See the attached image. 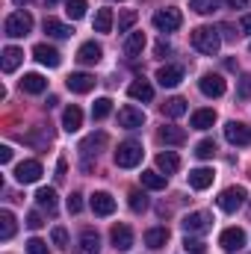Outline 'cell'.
<instances>
[{
	"instance_id": "32",
	"label": "cell",
	"mask_w": 251,
	"mask_h": 254,
	"mask_svg": "<svg viewBox=\"0 0 251 254\" xmlns=\"http://www.w3.org/2000/svg\"><path fill=\"white\" fill-rule=\"evenodd\" d=\"M145 51V33H130L125 39V54L127 57H139Z\"/></svg>"
},
{
	"instance_id": "7",
	"label": "cell",
	"mask_w": 251,
	"mask_h": 254,
	"mask_svg": "<svg viewBox=\"0 0 251 254\" xmlns=\"http://www.w3.org/2000/svg\"><path fill=\"white\" fill-rule=\"evenodd\" d=\"M225 139L237 148H246V145H251V127L243 125V122H228L225 125Z\"/></svg>"
},
{
	"instance_id": "2",
	"label": "cell",
	"mask_w": 251,
	"mask_h": 254,
	"mask_svg": "<svg viewBox=\"0 0 251 254\" xmlns=\"http://www.w3.org/2000/svg\"><path fill=\"white\" fill-rule=\"evenodd\" d=\"M3 30H6L9 39H24V36L33 33V15H30V12H12V15L6 18Z\"/></svg>"
},
{
	"instance_id": "19",
	"label": "cell",
	"mask_w": 251,
	"mask_h": 254,
	"mask_svg": "<svg viewBox=\"0 0 251 254\" xmlns=\"http://www.w3.org/2000/svg\"><path fill=\"white\" fill-rule=\"evenodd\" d=\"M110 237H113L116 252H130V249H133V231H130L127 225H116Z\"/></svg>"
},
{
	"instance_id": "24",
	"label": "cell",
	"mask_w": 251,
	"mask_h": 254,
	"mask_svg": "<svg viewBox=\"0 0 251 254\" xmlns=\"http://www.w3.org/2000/svg\"><path fill=\"white\" fill-rule=\"evenodd\" d=\"M21 89H24L27 95H42V92L48 89V80H45L42 74H24V80H21Z\"/></svg>"
},
{
	"instance_id": "33",
	"label": "cell",
	"mask_w": 251,
	"mask_h": 254,
	"mask_svg": "<svg viewBox=\"0 0 251 254\" xmlns=\"http://www.w3.org/2000/svg\"><path fill=\"white\" fill-rule=\"evenodd\" d=\"M184 113H187V101L184 98H169L163 104V116H169V119H181Z\"/></svg>"
},
{
	"instance_id": "51",
	"label": "cell",
	"mask_w": 251,
	"mask_h": 254,
	"mask_svg": "<svg viewBox=\"0 0 251 254\" xmlns=\"http://www.w3.org/2000/svg\"><path fill=\"white\" fill-rule=\"evenodd\" d=\"M169 51H172V48H169V45H166V42H157V57H166V54H169Z\"/></svg>"
},
{
	"instance_id": "52",
	"label": "cell",
	"mask_w": 251,
	"mask_h": 254,
	"mask_svg": "<svg viewBox=\"0 0 251 254\" xmlns=\"http://www.w3.org/2000/svg\"><path fill=\"white\" fill-rule=\"evenodd\" d=\"M246 3H249V0H228L231 9H246Z\"/></svg>"
},
{
	"instance_id": "35",
	"label": "cell",
	"mask_w": 251,
	"mask_h": 254,
	"mask_svg": "<svg viewBox=\"0 0 251 254\" xmlns=\"http://www.w3.org/2000/svg\"><path fill=\"white\" fill-rule=\"evenodd\" d=\"M15 237V216L9 210H0V240H12Z\"/></svg>"
},
{
	"instance_id": "37",
	"label": "cell",
	"mask_w": 251,
	"mask_h": 254,
	"mask_svg": "<svg viewBox=\"0 0 251 254\" xmlns=\"http://www.w3.org/2000/svg\"><path fill=\"white\" fill-rule=\"evenodd\" d=\"M86 0H65V15L71 18V21H80L83 15H86Z\"/></svg>"
},
{
	"instance_id": "30",
	"label": "cell",
	"mask_w": 251,
	"mask_h": 254,
	"mask_svg": "<svg viewBox=\"0 0 251 254\" xmlns=\"http://www.w3.org/2000/svg\"><path fill=\"white\" fill-rule=\"evenodd\" d=\"M166 184H169V175H160V172H142V187L145 190H166Z\"/></svg>"
},
{
	"instance_id": "49",
	"label": "cell",
	"mask_w": 251,
	"mask_h": 254,
	"mask_svg": "<svg viewBox=\"0 0 251 254\" xmlns=\"http://www.w3.org/2000/svg\"><path fill=\"white\" fill-rule=\"evenodd\" d=\"M240 95H243V98H249L251 95V77H243V89H240Z\"/></svg>"
},
{
	"instance_id": "39",
	"label": "cell",
	"mask_w": 251,
	"mask_h": 254,
	"mask_svg": "<svg viewBox=\"0 0 251 254\" xmlns=\"http://www.w3.org/2000/svg\"><path fill=\"white\" fill-rule=\"evenodd\" d=\"M189 9L198 15H213L219 9V0H189Z\"/></svg>"
},
{
	"instance_id": "54",
	"label": "cell",
	"mask_w": 251,
	"mask_h": 254,
	"mask_svg": "<svg viewBox=\"0 0 251 254\" xmlns=\"http://www.w3.org/2000/svg\"><path fill=\"white\" fill-rule=\"evenodd\" d=\"M54 3H57V0H48V6H54Z\"/></svg>"
},
{
	"instance_id": "10",
	"label": "cell",
	"mask_w": 251,
	"mask_h": 254,
	"mask_svg": "<svg viewBox=\"0 0 251 254\" xmlns=\"http://www.w3.org/2000/svg\"><path fill=\"white\" fill-rule=\"evenodd\" d=\"M42 178V163L39 160H24V163H18V169H15V181L18 184H36Z\"/></svg>"
},
{
	"instance_id": "4",
	"label": "cell",
	"mask_w": 251,
	"mask_h": 254,
	"mask_svg": "<svg viewBox=\"0 0 251 254\" xmlns=\"http://www.w3.org/2000/svg\"><path fill=\"white\" fill-rule=\"evenodd\" d=\"M246 198H249L246 187H228V190L219 192L216 204H219V210H225V213H237V210L246 204Z\"/></svg>"
},
{
	"instance_id": "34",
	"label": "cell",
	"mask_w": 251,
	"mask_h": 254,
	"mask_svg": "<svg viewBox=\"0 0 251 254\" xmlns=\"http://www.w3.org/2000/svg\"><path fill=\"white\" fill-rule=\"evenodd\" d=\"M113 30V9H98V15H95V33H110Z\"/></svg>"
},
{
	"instance_id": "9",
	"label": "cell",
	"mask_w": 251,
	"mask_h": 254,
	"mask_svg": "<svg viewBox=\"0 0 251 254\" xmlns=\"http://www.w3.org/2000/svg\"><path fill=\"white\" fill-rule=\"evenodd\" d=\"M181 225H184L187 234H207V231L213 228V216L204 213V210H198V213H189Z\"/></svg>"
},
{
	"instance_id": "3",
	"label": "cell",
	"mask_w": 251,
	"mask_h": 254,
	"mask_svg": "<svg viewBox=\"0 0 251 254\" xmlns=\"http://www.w3.org/2000/svg\"><path fill=\"white\" fill-rule=\"evenodd\" d=\"M142 145L139 142H133V139H127L119 145V151H116V166L119 169H136L139 163H142Z\"/></svg>"
},
{
	"instance_id": "12",
	"label": "cell",
	"mask_w": 251,
	"mask_h": 254,
	"mask_svg": "<svg viewBox=\"0 0 251 254\" xmlns=\"http://www.w3.org/2000/svg\"><path fill=\"white\" fill-rule=\"evenodd\" d=\"M219 246H222L225 252H240V249L246 246V231H243V228H228V231H222Z\"/></svg>"
},
{
	"instance_id": "41",
	"label": "cell",
	"mask_w": 251,
	"mask_h": 254,
	"mask_svg": "<svg viewBox=\"0 0 251 254\" xmlns=\"http://www.w3.org/2000/svg\"><path fill=\"white\" fill-rule=\"evenodd\" d=\"M184 249H187L189 254H204V249H207V246H204V243H201L198 237L187 234V240H184Z\"/></svg>"
},
{
	"instance_id": "5",
	"label": "cell",
	"mask_w": 251,
	"mask_h": 254,
	"mask_svg": "<svg viewBox=\"0 0 251 254\" xmlns=\"http://www.w3.org/2000/svg\"><path fill=\"white\" fill-rule=\"evenodd\" d=\"M181 24H184V15H181V9H175V6H166V9H157V12H154V27H157L160 33H175Z\"/></svg>"
},
{
	"instance_id": "1",
	"label": "cell",
	"mask_w": 251,
	"mask_h": 254,
	"mask_svg": "<svg viewBox=\"0 0 251 254\" xmlns=\"http://www.w3.org/2000/svg\"><path fill=\"white\" fill-rule=\"evenodd\" d=\"M192 48H195L198 54H204V57H216L219 48H222L219 30H213V27H198V30H192Z\"/></svg>"
},
{
	"instance_id": "46",
	"label": "cell",
	"mask_w": 251,
	"mask_h": 254,
	"mask_svg": "<svg viewBox=\"0 0 251 254\" xmlns=\"http://www.w3.org/2000/svg\"><path fill=\"white\" fill-rule=\"evenodd\" d=\"M42 225H45V222H42V213H36V210H33V213L27 216V228H30V231H39Z\"/></svg>"
},
{
	"instance_id": "16",
	"label": "cell",
	"mask_w": 251,
	"mask_h": 254,
	"mask_svg": "<svg viewBox=\"0 0 251 254\" xmlns=\"http://www.w3.org/2000/svg\"><path fill=\"white\" fill-rule=\"evenodd\" d=\"M89 204H92L95 216H113V213H116V198H113L110 192H95Z\"/></svg>"
},
{
	"instance_id": "23",
	"label": "cell",
	"mask_w": 251,
	"mask_h": 254,
	"mask_svg": "<svg viewBox=\"0 0 251 254\" xmlns=\"http://www.w3.org/2000/svg\"><path fill=\"white\" fill-rule=\"evenodd\" d=\"M45 33L48 36H54V39H71L74 36V30L68 27V24H63V21H57V18H45Z\"/></svg>"
},
{
	"instance_id": "42",
	"label": "cell",
	"mask_w": 251,
	"mask_h": 254,
	"mask_svg": "<svg viewBox=\"0 0 251 254\" xmlns=\"http://www.w3.org/2000/svg\"><path fill=\"white\" fill-rule=\"evenodd\" d=\"M136 18H139V15H136L133 9H127V12H122V18H119V33H127V30H130V27L136 24Z\"/></svg>"
},
{
	"instance_id": "14",
	"label": "cell",
	"mask_w": 251,
	"mask_h": 254,
	"mask_svg": "<svg viewBox=\"0 0 251 254\" xmlns=\"http://www.w3.org/2000/svg\"><path fill=\"white\" fill-rule=\"evenodd\" d=\"M181 80H184V68H181V65H163V68L157 71V83H160L163 89H175Z\"/></svg>"
},
{
	"instance_id": "44",
	"label": "cell",
	"mask_w": 251,
	"mask_h": 254,
	"mask_svg": "<svg viewBox=\"0 0 251 254\" xmlns=\"http://www.w3.org/2000/svg\"><path fill=\"white\" fill-rule=\"evenodd\" d=\"M51 240H54V246L68 249V231H65V228H54V231H51Z\"/></svg>"
},
{
	"instance_id": "55",
	"label": "cell",
	"mask_w": 251,
	"mask_h": 254,
	"mask_svg": "<svg viewBox=\"0 0 251 254\" xmlns=\"http://www.w3.org/2000/svg\"><path fill=\"white\" fill-rule=\"evenodd\" d=\"M249 216H251V210H249Z\"/></svg>"
},
{
	"instance_id": "36",
	"label": "cell",
	"mask_w": 251,
	"mask_h": 254,
	"mask_svg": "<svg viewBox=\"0 0 251 254\" xmlns=\"http://www.w3.org/2000/svg\"><path fill=\"white\" fill-rule=\"evenodd\" d=\"M110 113H113V101H110V98H98V101L92 104V119H95V122L107 119Z\"/></svg>"
},
{
	"instance_id": "47",
	"label": "cell",
	"mask_w": 251,
	"mask_h": 254,
	"mask_svg": "<svg viewBox=\"0 0 251 254\" xmlns=\"http://www.w3.org/2000/svg\"><path fill=\"white\" fill-rule=\"evenodd\" d=\"M0 163H3V166L12 163V148H9V145H0Z\"/></svg>"
},
{
	"instance_id": "21",
	"label": "cell",
	"mask_w": 251,
	"mask_h": 254,
	"mask_svg": "<svg viewBox=\"0 0 251 254\" xmlns=\"http://www.w3.org/2000/svg\"><path fill=\"white\" fill-rule=\"evenodd\" d=\"M157 169H160L163 175H175V172L181 169V157H178L175 151H160V154H157Z\"/></svg>"
},
{
	"instance_id": "18",
	"label": "cell",
	"mask_w": 251,
	"mask_h": 254,
	"mask_svg": "<svg viewBox=\"0 0 251 254\" xmlns=\"http://www.w3.org/2000/svg\"><path fill=\"white\" fill-rule=\"evenodd\" d=\"M101 57H104V48H101L98 42H86V45H80V51H77V60L83 65H98Z\"/></svg>"
},
{
	"instance_id": "53",
	"label": "cell",
	"mask_w": 251,
	"mask_h": 254,
	"mask_svg": "<svg viewBox=\"0 0 251 254\" xmlns=\"http://www.w3.org/2000/svg\"><path fill=\"white\" fill-rule=\"evenodd\" d=\"M15 3H18V6H21V3H30V0H15Z\"/></svg>"
},
{
	"instance_id": "45",
	"label": "cell",
	"mask_w": 251,
	"mask_h": 254,
	"mask_svg": "<svg viewBox=\"0 0 251 254\" xmlns=\"http://www.w3.org/2000/svg\"><path fill=\"white\" fill-rule=\"evenodd\" d=\"M83 210V195L80 192H71V198H68V213H80Z\"/></svg>"
},
{
	"instance_id": "48",
	"label": "cell",
	"mask_w": 251,
	"mask_h": 254,
	"mask_svg": "<svg viewBox=\"0 0 251 254\" xmlns=\"http://www.w3.org/2000/svg\"><path fill=\"white\" fill-rule=\"evenodd\" d=\"M240 30H243V33H249V36H251V12H249V15H243V18H240Z\"/></svg>"
},
{
	"instance_id": "43",
	"label": "cell",
	"mask_w": 251,
	"mask_h": 254,
	"mask_svg": "<svg viewBox=\"0 0 251 254\" xmlns=\"http://www.w3.org/2000/svg\"><path fill=\"white\" fill-rule=\"evenodd\" d=\"M27 254H51V252H48V243H45V240L33 237V240L27 243Z\"/></svg>"
},
{
	"instance_id": "40",
	"label": "cell",
	"mask_w": 251,
	"mask_h": 254,
	"mask_svg": "<svg viewBox=\"0 0 251 254\" xmlns=\"http://www.w3.org/2000/svg\"><path fill=\"white\" fill-rule=\"evenodd\" d=\"M213 154H216V142H213V139H201V142L195 145V157H198V160H210Z\"/></svg>"
},
{
	"instance_id": "38",
	"label": "cell",
	"mask_w": 251,
	"mask_h": 254,
	"mask_svg": "<svg viewBox=\"0 0 251 254\" xmlns=\"http://www.w3.org/2000/svg\"><path fill=\"white\" fill-rule=\"evenodd\" d=\"M127 204H130L133 213H145V210H148V195L139 192V190H133L130 195H127Z\"/></svg>"
},
{
	"instance_id": "50",
	"label": "cell",
	"mask_w": 251,
	"mask_h": 254,
	"mask_svg": "<svg viewBox=\"0 0 251 254\" xmlns=\"http://www.w3.org/2000/svg\"><path fill=\"white\" fill-rule=\"evenodd\" d=\"M65 172H68V163H65V160H60V163H57V178H60V181L65 178Z\"/></svg>"
},
{
	"instance_id": "29",
	"label": "cell",
	"mask_w": 251,
	"mask_h": 254,
	"mask_svg": "<svg viewBox=\"0 0 251 254\" xmlns=\"http://www.w3.org/2000/svg\"><path fill=\"white\" fill-rule=\"evenodd\" d=\"M36 204H39L42 210H48V213H57V190L42 187V190L36 192Z\"/></svg>"
},
{
	"instance_id": "28",
	"label": "cell",
	"mask_w": 251,
	"mask_h": 254,
	"mask_svg": "<svg viewBox=\"0 0 251 254\" xmlns=\"http://www.w3.org/2000/svg\"><path fill=\"white\" fill-rule=\"evenodd\" d=\"M169 243V231L166 228H148L145 231V246L148 249H163Z\"/></svg>"
},
{
	"instance_id": "6",
	"label": "cell",
	"mask_w": 251,
	"mask_h": 254,
	"mask_svg": "<svg viewBox=\"0 0 251 254\" xmlns=\"http://www.w3.org/2000/svg\"><path fill=\"white\" fill-rule=\"evenodd\" d=\"M107 145V133H92V136H86L83 142H80V154H83V172H89L92 169V163H89V157H98V151Z\"/></svg>"
},
{
	"instance_id": "22",
	"label": "cell",
	"mask_w": 251,
	"mask_h": 254,
	"mask_svg": "<svg viewBox=\"0 0 251 254\" xmlns=\"http://www.w3.org/2000/svg\"><path fill=\"white\" fill-rule=\"evenodd\" d=\"M213 178H216L213 169H204V166L201 169H192L189 172V187L192 190H207V187H213Z\"/></svg>"
},
{
	"instance_id": "25",
	"label": "cell",
	"mask_w": 251,
	"mask_h": 254,
	"mask_svg": "<svg viewBox=\"0 0 251 254\" xmlns=\"http://www.w3.org/2000/svg\"><path fill=\"white\" fill-rule=\"evenodd\" d=\"M160 142H166V145H184L187 142V130L184 127H160Z\"/></svg>"
},
{
	"instance_id": "20",
	"label": "cell",
	"mask_w": 251,
	"mask_h": 254,
	"mask_svg": "<svg viewBox=\"0 0 251 254\" xmlns=\"http://www.w3.org/2000/svg\"><path fill=\"white\" fill-rule=\"evenodd\" d=\"M127 95H130L133 101L148 104V101H154V86H151L148 80H133V83H130V89H127Z\"/></svg>"
},
{
	"instance_id": "15",
	"label": "cell",
	"mask_w": 251,
	"mask_h": 254,
	"mask_svg": "<svg viewBox=\"0 0 251 254\" xmlns=\"http://www.w3.org/2000/svg\"><path fill=\"white\" fill-rule=\"evenodd\" d=\"M142 125H145V113H142V110H136V107L119 110V127H125V130H139Z\"/></svg>"
},
{
	"instance_id": "11",
	"label": "cell",
	"mask_w": 251,
	"mask_h": 254,
	"mask_svg": "<svg viewBox=\"0 0 251 254\" xmlns=\"http://www.w3.org/2000/svg\"><path fill=\"white\" fill-rule=\"evenodd\" d=\"M65 83H68V89H71L74 95H86V92H92V89H95V83H98V80H95L92 74H86V71H74Z\"/></svg>"
},
{
	"instance_id": "27",
	"label": "cell",
	"mask_w": 251,
	"mask_h": 254,
	"mask_svg": "<svg viewBox=\"0 0 251 254\" xmlns=\"http://www.w3.org/2000/svg\"><path fill=\"white\" fill-rule=\"evenodd\" d=\"M21 60H24V51H18V48H3V60H0V65H3V71L6 74H12L18 65H21Z\"/></svg>"
},
{
	"instance_id": "31",
	"label": "cell",
	"mask_w": 251,
	"mask_h": 254,
	"mask_svg": "<svg viewBox=\"0 0 251 254\" xmlns=\"http://www.w3.org/2000/svg\"><path fill=\"white\" fill-rule=\"evenodd\" d=\"M213 125H216V113L213 110H195L192 113V127L195 130H210Z\"/></svg>"
},
{
	"instance_id": "17",
	"label": "cell",
	"mask_w": 251,
	"mask_h": 254,
	"mask_svg": "<svg viewBox=\"0 0 251 254\" xmlns=\"http://www.w3.org/2000/svg\"><path fill=\"white\" fill-rule=\"evenodd\" d=\"M33 57L42 65H48V68H57V65L63 63V57H60V51H57L54 45H36V48H33Z\"/></svg>"
},
{
	"instance_id": "8",
	"label": "cell",
	"mask_w": 251,
	"mask_h": 254,
	"mask_svg": "<svg viewBox=\"0 0 251 254\" xmlns=\"http://www.w3.org/2000/svg\"><path fill=\"white\" fill-rule=\"evenodd\" d=\"M198 89H201V95H207V98H222L225 89H228V83H225L222 74H204V77L198 80Z\"/></svg>"
},
{
	"instance_id": "13",
	"label": "cell",
	"mask_w": 251,
	"mask_h": 254,
	"mask_svg": "<svg viewBox=\"0 0 251 254\" xmlns=\"http://www.w3.org/2000/svg\"><path fill=\"white\" fill-rule=\"evenodd\" d=\"M74 254H101V237H98V231L86 228L80 234V243H77Z\"/></svg>"
},
{
	"instance_id": "26",
	"label": "cell",
	"mask_w": 251,
	"mask_h": 254,
	"mask_svg": "<svg viewBox=\"0 0 251 254\" xmlns=\"http://www.w3.org/2000/svg\"><path fill=\"white\" fill-rule=\"evenodd\" d=\"M63 127L68 130V133H74V130H80V127H83V110L71 104V107H68V110L63 113Z\"/></svg>"
}]
</instances>
